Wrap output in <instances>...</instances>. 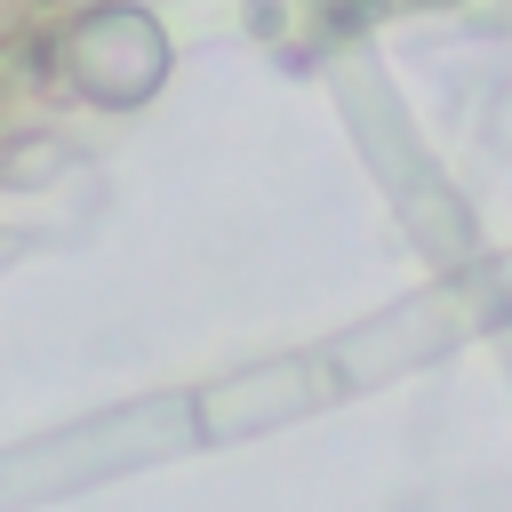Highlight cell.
<instances>
[{
	"label": "cell",
	"instance_id": "cell-2",
	"mask_svg": "<svg viewBox=\"0 0 512 512\" xmlns=\"http://www.w3.org/2000/svg\"><path fill=\"white\" fill-rule=\"evenodd\" d=\"M40 16H48V8H40V0H0V56H8V48H24V40H32V24H40Z\"/></svg>",
	"mask_w": 512,
	"mask_h": 512
},
{
	"label": "cell",
	"instance_id": "cell-1",
	"mask_svg": "<svg viewBox=\"0 0 512 512\" xmlns=\"http://www.w3.org/2000/svg\"><path fill=\"white\" fill-rule=\"evenodd\" d=\"M168 64H176V48H168L160 16L152 8H128V0H80L64 16V32L48 40V72L80 104H104V112L144 104L168 80Z\"/></svg>",
	"mask_w": 512,
	"mask_h": 512
},
{
	"label": "cell",
	"instance_id": "cell-3",
	"mask_svg": "<svg viewBox=\"0 0 512 512\" xmlns=\"http://www.w3.org/2000/svg\"><path fill=\"white\" fill-rule=\"evenodd\" d=\"M40 8H80V0H40Z\"/></svg>",
	"mask_w": 512,
	"mask_h": 512
}]
</instances>
